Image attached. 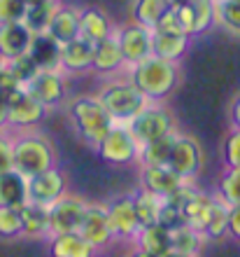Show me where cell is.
<instances>
[{
	"instance_id": "cell-16",
	"label": "cell",
	"mask_w": 240,
	"mask_h": 257,
	"mask_svg": "<svg viewBox=\"0 0 240 257\" xmlns=\"http://www.w3.org/2000/svg\"><path fill=\"white\" fill-rule=\"evenodd\" d=\"M31 42H33V33L28 31L24 21L0 24V59L12 61V59L28 54Z\"/></svg>"
},
{
	"instance_id": "cell-38",
	"label": "cell",
	"mask_w": 240,
	"mask_h": 257,
	"mask_svg": "<svg viewBox=\"0 0 240 257\" xmlns=\"http://www.w3.org/2000/svg\"><path fill=\"white\" fill-rule=\"evenodd\" d=\"M7 70H10V75L14 77V82H17L19 87H26L28 82L33 80V75L38 73V66L33 63L31 56L24 54V56H19V59L7 61Z\"/></svg>"
},
{
	"instance_id": "cell-24",
	"label": "cell",
	"mask_w": 240,
	"mask_h": 257,
	"mask_svg": "<svg viewBox=\"0 0 240 257\" xmlns=\"http://www.w3.org/2000/svg\"><path fill=\"white\" fill-rule=\"evenodd\" d=\"M96 252L98 250L87 238H82L80 231L49 236V255L52 257H94Z\"/></svg>"
},
{
	"instance_id": "cell-26",
	"label": "cell",
	"mask_w": 240,
	"mask_h": 257,
	"mask_svg": "<svg viewBox=\"0 0 240 257\" xmlns=\"http://www.w3.org/2000/svg\"><path fill=\"white\" fill-rule=\"evenodd\" d=\"M21 215V236L45 238L49 236V208L26 201L19 208Z\"/></svg>"
},
{
	"instance_id": "cell-28",
	"label": "cell",
	"mask_w": 240,
	"mask_h": 257,
	"mask_svg": "<svg viewBox=\"0 0 240 257\" xmlns=\"http://www.w3.org/2000/svg\"><path fill=\"white\" fill-rule=\"evenodd\" d=\"M212 206H214V196L212 194H205V192H193L191 196L187 199V203L182 206V215H184V224L198 229L203 234V227H205L207 217L212 213Z\"/></svg>"
},
{
	"instance_id": "cell-29",
	"label": "cell",
	"mask_w": 240,
	"mask_h": 257,
	"mask_svg": "<svg viewBox=\"0 0 240 257\" xmlns=\"http://www.w3.org/2000/svg\"><path fill=\"white\" fill-rule=\"evenodd\" d=\"M131 196H133L135 215H138V220H140V227L159 224V215H161V208H163V196L145 190L142 185Z\"/></svg>"
},
{
	"instance_id": "cell-17",
	"label": "cell",
	"mask_w": 240,
	"mask_h": 257,
	"mask_svg": "<svg viewBox=\"0 0 240 257\" xmlns=\"http://www.w3.org/2000/svg\"><path fill=\"white\" fill-rule=\"evenodd\" d=\"M140 185L145 190L168 199V196H173L175 192L184 185V180L166 164V166H142L140 169Z\"/></svg>"
},
{
	"instance_id": "cell-35",
	"label": "cell",
	"mask_w": 240,
	"mask_h": 257,
	"mask_svg": "<svg viewBox=\"0 0 240 257\" xmlns=\"http://www.w3.org/2000/svg\"><path fill=\"white\" fill-rule=\"evenodd\" d=\"M217 196H219L226 206H235V203H240V169H231V166H226V171H224L221 178H219Z\"/></svg>"
},
{
	"instance_id": "cell-4",
	"label": "cell",
	"mask_w": 240,
	"mask_h": 257,
	"mask_svg": "<svg viewBox=\"0 0 240 257\" xmlns=\"http://www.w3.org/2000/svg\"><path fill=\"white\" fill-rule=\"evenodd\" d=\"M96 96L107 110V115L114 119V124H128L149 105V101L128 80H110L100 87Z\"/></svg>"
},
{
	"instance_id": "cell-51",
	"label": "cell",
	"mask_w": 240,
	"mask_h": 257,
	"mask_svg": "<svg viewBox=\"0 0 240 257\" xmlns=\"http://www.w3.org/2000/svg\"><path fill=\"white\" fill-rule=\"evenodd\" d=\"M40 3H47V0H24V5L31 7V5H40Z\"/></svg>"
},
{
	"instance_id": "cell-5",
	"label": "cell",
	"mask_w": 240,
	"mask_h": 257,
	"mask_svg": "<svg viewBox=\"0 0 240 257\" xmlns=\"http://www.w3.org/2000/svg\"><path fill=\"white\" fill-rule=\"evenodd\" d=\"M94 150L110 166H128L140 157V143L128 128V124H114Z\"/></svg>"
},
{
	"instance_id": "cell-11",
	"label": "cell",
	"mask_w": 240,
	"mask_h": 257,
	"mask_svg": "<svg viewBox=\"0 0 240 257\" xmlns=\"http://www.w3.org/2000/svg\"><path fill=\"white\" fill-rule=\"evenodd\" d=\"M114 38L119 42V49H121V54H124L126 68L145 61L147 56H152V31L149 28L128 21L124 26L114 28Z\"/></svg>"
},
{
	"instance_id": "cell-45",
	"label": "cell",
	"mask_w": 240,
	"mask_h": 257,
	"mask_svg": "<svg viewBox=\"0 0 240 257\" xmlns=\"http://www.w3.org/2000/svg\"><path fill=\"white\" fill-rule=\"evenodd\" d=\"M19 87L17 82H14V77L10 75V70H7V61L5 59H0V91H10V89Z\"/></svg>"
},
{
	"instance_id": "cell-32",
	"label": "cell",
	"mask_w": 240,
	"mask_h": 257,
	"mask_svg": "<svg viewBox=\"0 0 240 257\" xmlns=\"http://www.w3.org/2000/svg\"><path fill=\"white\" fill-rule=\"evenodd\" d=\"M59 0H47V3H40V5H31L26 7V14H24V24L28 26L31 33H47V26L52 21L54 12L59 10Z\"/></svg>"
},
{
	"instance_id": "cell-23",
	"label": "cell",
	"mask_w": 240,
	"mask_h": 257,
	"mask_svg": "<svg viewBox=\"0 0 240 257\" xmlns=\"http://www.w3.org/2000/svg\"><path fill=\"white\" fill-rule=\"evenodd\" d=\"M61 47L49 33H35L28 56L33 59L38 70H61Z\"/></svg>"
},
{
	"instance_id": "cell-27",
	"label": "cell",
	"mask_w": 240,
	"mask_h": 257,
	"mask_svg": "<svg viewBox=\"0 0 240 257\" xmlns=\"http://www.w3.org/2000/svg\"><path fill=\"white\" fill-rule=\"evenodd\" d=\"M138 248H142L145 252L154 257H163L173 250V241H170V229H166L163 224H149L142 227L135 236Z\"/></svg>"
},
{
	"instance_id": "cell-36",
	"label": "cell",
	"mask_w": 240,
	"mask_h": 257,
	"mask_svg": "<svg viewBox=\"0 0 240 257\" xmlns=\"http://www.w3.org/2000/svg\"><path fill=\"white\" fill-rule=\"evenodd\" d=\"M217 24L240 35V0H217Z\"/></svg>"
},
{
	"instance_id": "cell-6",
	"label": "cell",
	"mask_w": 240,
	"mask_h": 257,
	"mask_svg": "<svg viewBox=\"0 0 240 257\" xmlns=\"http://www.w3.org/2000/svg\"><path fill=\"white\" fill-rule=\"evenodd\" d=\"M7 103V128H35L38 124L45 122L49 110L40 101H35L33 96L26 91V87H14L10 91H3Z\"/></svg>"
},
{
	"instance_id": "cell-31",
	"label": "cell",
	"mask_w": 240,
	"mask_h": 257,
	"mask_svg": "<svg viewBox=\"0 0 240 257\" xmlns=\"http://www.w3.org/2000/svg\"><path fill=\"white\" fill-rule=\"evenodd\" d=\"M166 0H133L131 5V21L138 26H145L154 31L156 21L163 12H166Z\"/></svg>"
},
{
	"instance_id": "cell-44",
	"label": "cell",
	"mask_w": 240,
	"mask_h": 257,
	"mask_svg": "<svg viewBox=\"0 0 240 257\" xmlns=\"http://www.w3.org/2000/svg\"><path fill=\"white\" fill-rule=\"evenodd\" d=\"M228 234L240 241V203L228 206Z\"/></svg>"
},
{
	"instance_id": "cell-12",
	"label": "cell",
	"mask_w": 240,
	"mask_h": 257,
	"mask_svg": "<svg viewBox=\"0 0 240 257\" xmlns=\"http://www.w3.org/2000/svg\"><path fill=\"white\" fill-rule=\"evenodd\" d=\"M175 12L180 19L182 33H187L189 38L203 35L217 26V0H191L187 5L177 7Z\"/></svg>"
},
{
	"instance_id": "cell-20",
	"label": "cell",
	"mask_w": 240,
	"mask_h": 257,
	"mask_svg": "<svg viewBox=\"0 0 240 257\" xmlns=\"http://www.w3.org/2000/svg\"><path fill=\"white\" fill-rule=\"evenodd\" d=\"M94 63V45L82 38H75L61 47V70L70 75L87 73Z\"/></svg>"
},
{
	"instance_id": "cell-21",
	"label": "cell",
	"mask_w": 240,
	"mask_h": 257,
	"mask_svg": "<svg viewBox=\"0 0 240 257\" xmlns=\"http://www.w3.org/2000/svg\"><path fill=\"white\" fill-rule=\"evenodd\" d=\"M47 33L59 45H68L70 40L80 38V10L70 5H59L47 26Z\"/></svg>"
},
{
	"instance_id": "cell-25",
	"label": "cell",
	"mask_w": 240,
	"mask_h": 257,
	"mask_svg": "<svg viewBox=\"0 0 240 257\" xmlns=\"http://www.w3.org/2000/svg\"><path fill=\"white\" fill-rule=\"evenodd\" d=\"M28 201V178L19 171H5L0 173V206L21 208Z\"/></svg>"
},
{
	"instance_id": "cell-18",
	"label": "cell",
	"mask_w": 240,
	"mask_h": 257,
	"mask_svg": "<svg viewBox=\"0 0 240 257\" xmlns=\"http://www.w3.org/2000/svg\"><path fill=\"white\" fill-rule=\"evenodd\" d=\"M124 68H126V63H124V54H121L119 42H117L114 33L107 35L105 40L96 42L94 45V63H91V70H96L98 75L110 77V75L121 73Z\"/></svg>"
},
{
	"instance_id": "cell-39",
	"label": "cell",
	"mask_w": 240,
	"mask_h": 257,
	"mask_svg": "<svg viewBox=\"0 0 240 257\" xmlns=\"http://www.w3.org/2000/svg\"><path fill=\"white\" fill-rule=\"evenodd\" d=\"M221 159H224V166L240 169V128H231L221 138Z\"/></svg>"
},
{
	"instance_id": "cell-40",
	"label": "cell",
	"mask_w": 240,
	"mask_h": 257,
	"mask_svg": "<svg viewBox=\"0 0 240 257\" xmlns=\"http://www.w3.org/2000/svg\"><path fill=\"white\" fill-rule=\"evenodd\" d=\"M159 224H163L166 229H175L184 224V215H182V206L175 199H163V208H161V215H159Z\"/></svg>"
},
{
	"instance_id": "cell-30",
	"label": "cell",
	"mask_w": 240,
	"mask_h": 257,
	"mask_svg": "<svg viewBox=\"0 0 240 257\" xmlns=\"http://www.w3.org/2000/svg\"><path fill=\"white\" fill-rule=\"evenodd\" d=\"M173 143H175V134H168L163 138H156V141L142 143L140 157H138L140 166H166L168 159H170V152H173Z\"/></svg>"
},
{
	"instance_id": "cell-33",
	"label": "cell",
	"mask_w": 240,
	"mask_h": 257,
	"mask_svg": "<svg viewBox=\"0 0 240 257\" xmlns=\"http://www.w3.org/2000/svg\"><path fill=\"white\" fill-rule=\"evenodd\" d=\"M170 241H173V250L187 252V255H198L205 236L198 229L189 227V224H180V227L170 229Z\"/></svg>"
},
{
	"instance_id": "cell-22",
	"label": "cell",
	"mask_w": 240,
	"mask_h": 257,
	"mask_svg": "<svg viewBox=\"0 0 240 257\" xmlns=\"http://www.w3.org/2000/svg\"><path fill=\"white\" fill-rule=\"evenodd\" d=\"M191 47V38L187 33H154L152 31V56L180 63L182 56Z\"/></svg>"
},
{
	"instance_id": "cell-14",
	"label": "cell",
	"mask_w": 240,
	"mask_h": 257,
	"mask_svg": "<svg viewBox=\"0 0 240 257\" xmlns=\"http://www.w3.org/2000/svg\"><path fill=\"white\" fill-rule=\"evenodd\" d=\"M105 206H107V215H110V224H112L114 238L135 241V236H138V231H140L142 227H140L138 215H135L133 196L119 194V196H114V199H110Z\"/></svg>"
},
{
	"instance_id": "cell-48",
	"label": "cell",
	"mask_w": 240,
	"mask_h": 257,
	"mask_svg": "<svg viewBox=\"0 0 240 257\" xmlns=\"http://www.w3.org/2000/svg\"><path fill=\"white\" fill-rule=\"evenodd\" d=\"M187 3H191V0H166V5L168 7H175V10H177V7H182V5H187Z\"/></svg>"
},
{
	"instance_id": "cell-47",
	"label": "cell",
	"mask_w": 240,
	"mask_h": 257,
	"mask_svg": "<svg viewBox=\"0 0 240 257\" xmlns=\"http://www.w3.org/2000/svg\"><path fill=\"white\" fill-rule=\"evenodd\" d=\"M0 131H7V103L3 91H0Z\"/></svg>"
},
{
	"instance_id": "cell-1",
	"label": "cell",
	"mask_w": 240,
	"mask_h": 257,
	"mask_svg": "<svg viewBox=\"0 0 240 257\" xmlns=\"http://www.w3.org/2000/svg\"><path fill=\"white\" fill-rule=\"evenodd\" d=\"M126 80L133 84L149 103L166 101L182 82V70L177 63L147 56L145 61L126 68Z\"/></svg>"
},
{
	"instance_id": "cell-13",
	"label": "cell",
	"mask_w": 240,
	"mask_h": 257,
	"mask_svg": "<svg viewBox=\"0 0 240 257\" xmlns=\"http://www.w3.org/2000/svg\"><path fill=\"white\" fill-rule=\"evenodd\" d=\"M87 210V201L82 196H75L68 192L59 201L49 206V236L54 234H70L77 231Z\"/></svg>"
},
{
	"instance_id": "cell-8",
	"label": "cell",
	"mask_w": 240,
	"mask_h": 257,
	"mask_svg": "<svg viewBox=\"0 0 240 257\" xmlns=\"http://www.w3.org/2000/svg\"><path fill=\"white\" fill-rule=\"evenodd\" d=\"M26 91L47 110L59 108L68 101V82L63 70H38L26 84Z\"/></svg>"
},
{
	"instance_id": "cell-37",
	"label": "cell",
	"mask_w": 240,
	"mask_h": 257,
	"mask_svg": "<svg viewBox=\"0 0 240 257\" xmlns=\"http://www.w3.org/2000/svg\"><path fill=\"white\" fill-rule=\"evenodd\" d=\"M21 236V215L19 208H10V206H0V238L12 241Z\"/></svg>"
},
{
	"instance_id": "cell-42",
	"label": "cell",
	"mask_w": 240,
	"mask_h": 257,
	"mask_svg": "<svg viewBox=\"0 0 240 257\" xmlns=\"http://www.w3.org/2000/svg\"><path fill=\"white\" fill-rule=\"evenodd\" d=\"M154 33H182L180 19H177V12L173 7H166V12L159 17L156 26H154Z\"/></svg>"
},
{
	"instance_id": "cell-9",
	"label": "cell",
	"mask_w": 240,
	"mask_h": 257,
	"mask_svg": "<svg viewBox=\"0 0 240 257\" xmlns=\"http://www.w3.org/2000/svg\"><path fill=\"white\" fill-rule=\"evenodd\" d=\"M68 194V176L59 166L42 171L38 176L28 178V201L38 206H54L61 196Z\"/></svg>"
},
{
	"instance_id": "cell-3",
	"label": "cell",
	"mask_w": 240,
	"mask_h": 257,
	"mask_svg": "<svg viewBox=\"0 0 240 257\" xmlns=\"http://www.w3.org/2000/svg\"><path fill=\"white\" fill-rule=\"evenodd\" d=\"M68 117L73 122L75 134L87 143L89 148H96L103 136L114 126V119L107 115L98 96H77L68 105Z\"/></svg>"
},
{
	"instance_id": "cell-46",
	"label": "cell",
	"mask_w": 240,
	"mask_h": 257,
	"mask_svg": "<svg viewBox=\"0 0 240 257\" xmlns=\"http://www.w3.org/2000/svg\"><path fill=\"white\" fill-rule=\"evenodd\" d=\"M228 119H231V128H240V94H235L228 105Z\"/></svg>"
},
{
	"instance_id": "cell-19",
	"label": "cell",
	"mask_w": 240,
	"mask_h": 257,
	"mask_svg": "<svg viewBox=\"0 0 240 257\" xmlns=\"http://www.w3.org/2000/svg\"><path fill=\"white\" fill-rule=\"evenodd\" d=\"M112 33H114V24L110 21V17L100 7L89 5L80 10V38L82 40L96 45V42L105 40L107 35H112Z\"/></svg>"
},
{
	"instance_id": "cell-2",
	"label": "cell",
	"mask_w": 240,
	"mask_h": 257,
	"mask_svg": "<svg viewBox=\"0 0 240 257\" xmlns=\"http://www.w3.org/2000/svg\"><path fill=\"white\" fill-rule=\"evenodd\" d=\"M12 164L24 178H33L42 171L56 166V150L45 134L24 128L12 136Z\"/></svg>"
},
{
	"instance_id": "cell-7",
	"label": "cell",
	"mask_w": 240,
	"mask_h": 257,
	"mask_svg": "<svg viewBox=\"0 0 240 257\" xmlns=\"http://www.w3.org/2000/svg\"><path fill=\"white\" fill-rule=\"evenodd\" d=\"M128 128L133 131L138 143H149L156 138H163L168 134H175V117L173 112L159 103H149L138 117L128 122Z\"/></svg>"
},
{
	"instance_id": "cell-15",
	"label": "cell",
	"mask_w": 240,
	"mask_h": 257,
	"mask_svg": "<svg viewBox=\"0 0 240 257\" xmlns=\"http://www.w3.org/2000/svg\"><path fill=\"white\" fill-rule=\"evenodd\" d=\"M77 231L82 234V238H87L89 243L94 245L96 250L105 248L114 238L105 203H87V210H84V217H82V224Z\"/></svg>"
},
{
	"instance_id": "cell-43",
	"label": "cell",
	"mask_w": 240,
	"mask_h": 257,
	"mask_svg": "<svg viewBox=\"0 0 240 257\" xmlns=\"http://www.w3.org/2000/svg\"><path fill=\"white\" fill-rule=\"evenodd\" d=\"M12 136H7L5 131H0V173L12 171Z\"/></svg>"
},
{
	"instance_id": "cell-49",
	"label": "cell",
	"mask_w": 240,
	"mask_h": 257,
	"mask_svg": "<svg viewBox=\"0 0 240 257\" xmlns=\"http://www.w3.org/2000/svg\"><path fill=\"white\" fill-rule=\"evenodd\" d=\"M128 257H154V255H149V252H145V250H142V248H135V250L131 252V255H128Z\"/></svg>"
},
{
	"instance_id": "cell-50",
	"label": "cell",
	"mask_w": 240,
	"mask_h": 257,
	"mask_svg": "<svg viewBox=\"0 0 240 257\" xmlns=\"http://www.w3.org/2000/svg\"><path fill=\"white\" fill-rule=\"evenodd\" d=\"M163 257H198V255H187V252H177V250H170L168 255H163Z\"/></svg>"
},
{
	"instance_id": "cell-41",
	"label": "cell",
	"mask_w": 240,
	"mask_h": 257,
	"mask_svg": "<svg viewBox=\"0 0 240 257\" xmlns=\"http://www.w3.org/2000/svg\"><path fill=\"white\" fill-rule=\"evenodd\" d=\"M24 14H26L24 0H0V24L24 21Z\"/></svg>"
},
{
	"instance_id": "cell-34",
	"label": "cell",
	"mask_w": 240,
	"mask_h": 257,
	"mask_svg": "<svg viewBox=\"0 0 240 257\" xmlns=\"http://www.w3.org/2000/svg\"><path fill=\"white\" fill-rule=\"evenodd\" d=\"M226 234H228V206L221 201L219 196H214L212 213H210L205 227H203V236L217 241V238H224Z\"/></svg>"
},
{
	"instance_id": "cell-10",
	"label": "cell",
	"mask_w": 240,
	"mask_h": 257,
	"mask_svg": "<svg viewBox=\"0 0 240 257\" xmlns=\"http://www.w3.org/2000/svg\"><path fill=\"white\" fill-rule=\"evenodd\" d=\"M168 166H170L184 183H191L193 178L198 176L200 166H203V150H200L198 141L187 134H175L173 152H170Z\"/></svg>"
}]
</instances>
